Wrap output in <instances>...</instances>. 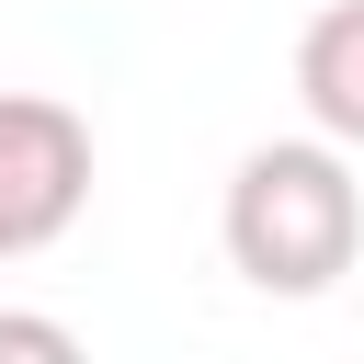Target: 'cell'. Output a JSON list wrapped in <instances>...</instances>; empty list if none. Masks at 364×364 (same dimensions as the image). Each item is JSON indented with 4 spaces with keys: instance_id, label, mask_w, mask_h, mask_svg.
Wrapping results in <instances>:
<instances>
[{
    "instance_id": "4",
    "label": "cell",
    "mask_w": 364,
    "mask_h": 364,
    "mask_svg": "<svg viewBox=\"0 0 364 364\" xmlns=\"http://www.w3.org/2000/svg\"><path fill=\"white\" fill-rule=\"evenodd\" d=\"M0 364H91V353H80L68 318H46V307H0Z\"/></svg>"
},
{
    "instance_id": "1",
    "label": "cell",
    "mask_w": 364,
    "mask_h": 364,
    "mask_svg": "<svg viewBox=\"0 0 364 364\" xmlns=\"http://www.w3.org/2000/svg\"><path fill=\"white\" fill-rule=\"evenodd\" d=\"M216 239H228V273H239L250 296H330V284L364 262L353 148H330L318 125H307V136H262V148L228 171Z\"/></svg>"
},
{
    "instance_id": "2",
    "label": "cell",
    "mask_w": 364,
    "mask_h": 364,
    "mask_svg": "<svg viewBox=\"0 0 364 364\" xmlns=\"http://www.w3.org/2000/svg\"><path fill=\"white\" fill-rule=\"evenodd\" d=\"M91 205V125L57 91H0V262L68 239Z\"/></svg>"
},
{
    "instance_id": "3",
    "label": "cell",
    "mask_w": 364,
    "mask_h": 364,
    "mask_svg": "<svg viewBox=\"0 0 364 364\" xmlns=\"http://www.w3.org/2000/svg\"><path fill=\"white\" fill-rule=\"evenodd\" d=\"M296 102L330 148H364V0H330L307 11L296 34Z\"/></svg>"
}]
</instances>
